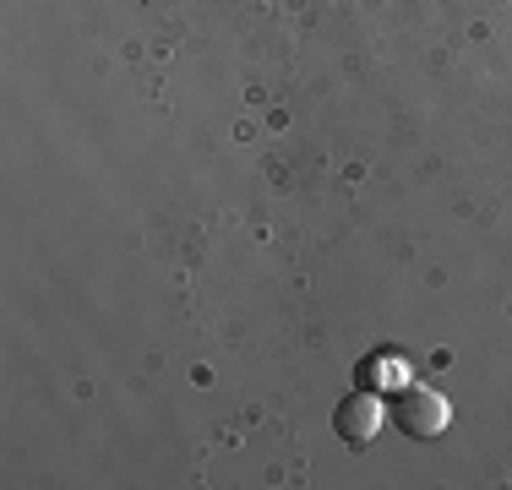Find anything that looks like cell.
I'll list each match as a JSON object with an SVG mask.
<instances>
[{
  "instance_id": "obj_1",
  "label": "cell",
  "mask_w": 512,
  "mask_h": 490,
  "mask_svg": "<svg viewBox=\"0 0 512 490\" xmlns=\"http://www.w3.org/2000/svg\"><path fill=\"white\" fill-rule=\"evenodd\" d=\"M447 420H453V403L442 398L436 387H398V398H393V425L404 436L414 441H431V436H442L447 431Z\"/></svg>"
},
{
  "instance_id": "obj_2",
  "label": "cell",
  "mask_w": 512,
  "mask_h": 490,
  "mask_svg": "<svg viewBox=\"0 0 512 490\" xmlns=\"http://www.w3.org/2000/svg\"><path fill=\"white\" fill-rule=\"evenodd\" d=\"M333 431L349 441V447H371L376 436H382V403L371 398V392H355V398H344L338 403V414H333Z\"/></svg>"
},
{
  "instance_id": "obj_3",
  "label": "cell",
  "mask_w": 512,
  "mask_h": 490,
  "mask_svg": "<svg viewBox=\"0 0 512 490\" xmlns=\"http://www.w3.org/2000/svg\"><path fill=\"white\" fill-rule=\"evenodd\" d=\"M376 376H387V382H404V365H398V360H382V354H371V360L360 365V382H376Z\"/></svg>"
}]
</instances>
